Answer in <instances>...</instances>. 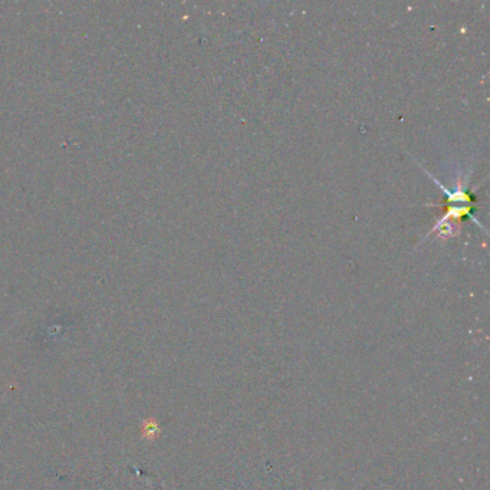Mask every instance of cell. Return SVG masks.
Masks as SVG:
<instances>
[{"mask_svg":"<svg viewBox=\"0 0 490 490\" xmlns=\"http://www.w3.org/2000/svg\"><path fill=\"white\" fill-rule=\"evenodd\" d=\"M160 434V429L157 426V423L154 420H150V422H146L143 424V436L147 440H154L157 436Z\"/></svg>","mask_w":490,"mask_h":490,"instance_id":"1","label":"cell"}]
</instances>
